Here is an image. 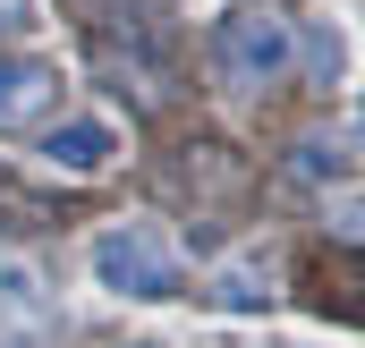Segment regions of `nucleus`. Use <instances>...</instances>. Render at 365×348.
<instances>
[{"instance_id":"f257e3e1","label":"nucleus","mask_w":365,"mask_h":348,"mask_svg":"<svg viewBox=\"0 0 365 348\" xmlns=\"http://www.w3.org/2000/svg\"><path fill=\"white\" fill-rule=\"evenodd\" d=\"M93 280L110 289V297H179V255H170V238L153 230V221H110L102 238H93Z\"/></svg>"},{"instance_id":"f03ea898","label":"nucleus","mask_w":365,"mask_h":348,"mask_svg":"<svg viewBox=\"0 0 365 348\" xmlns=\"http://www.w3.org/2000/svg\"><path fill=\"white\" fill-rule=\"evenodd\" d=\"M289 26H280L272 9H238V17H221V86L255 93V86H280L289 77Z\"/></svg>"},{"instance_id":"7ed1b4c3","label":"nucleus","mask_w":365,"mask_h":348,"mask_svg":"<svg viewBox=\"0 0 365 348\" xmlns=\"http://www.w3.org/2000/svg\"><path fill=\"white\" fill-rule=\"evenodd\" d=\"M51 102H60V68H51V60H26V51L0 60V136L34 128Z\"/></svg>"},{"instance_id":"20e7f679","label":"nucleus","mask_w":365,"mask_h":348,"mask_svg":"<svg viewBox=\"0 0 365 348\" xmlns=\"http://www.w3.org/2000/svg\"><path fill=\"white\" fill-rule=\"evenodd\" d=\"M110 153H119V136H110L102 119H68V128L43 136V162L68 170V178H102V170H110Z\"/></svg>"},{"instance_id":"39448f33","label":"nucleus","mask_w":365,"mask_h":348,"mask_svg":"<svg viewBox=\"0 0 365 348\" xmlns=\"http://www.w3.org/2000/svg\"><path fill=\"white\" fill-rule=\"evenodd\" d=\"M204 297H212L221 314H264V306H272V255H238V263H221Z\"/></svg>"},{"instance_id":"423d86ee","label":"nucleus","mask_w":365,"mask_h":348,"mask_svg":"<svg viewBox=\"0 0 365 348\" xmlns=\"http://www.w3.org/2000/svg\"><path fill=\"white\" fill-rule=\"evenodd\" d=\"M0 306H9L17 323H43V280H34L26 263H0Z\"/></svg>"},{"instance_id":"0eeeda50","label":"nucleus","mask_w":365,"mask_h":348,"mask_svg":"<svg viewBox=\"0 0 365 348\" xmlns=\"http://www.w3.org/2000/svg\"><path fill=\"white\" fill-rule=\"evenodd\" d=\"M357 170V162H349V136H340V145H331V136H306V145H297V178H349Z\"/></svg>"},{"instance_id":"6e6552de","label":"nucleus","mask_w":365,"mask_h":348,"mask_svg":"<svg viewBox=\"0 0 365 348\" xmlns=\"http://www.w3.org/2000/svg\"><path fill=\"white\" fill-rule=\"evenodd\" d=\"M306 68H314L323 86H340V68H349V43H340L331 26H314V34H306Z\"/></svg>"}]
</instances>
